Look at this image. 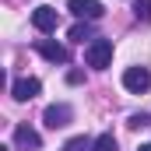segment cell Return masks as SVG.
<instances>
[{
    "instance_id": "2",
    "label": "cell",
    "mask_w": 151,
    "mask_h": 151,
    "mask_svg": "<svg viewBox=\"0 0 151 151\" xmlns=\"http://www.w3.org/2000/svg\"><path fill=\"white\" fill-rule=\"evenodd\" d=\"M123 88L134 91V95L148 91V88H151V70H148V67H127V70H123Z\"/></svg>"
},
{
    "instance_id": "5",
    "label": "cell",
    "mask_w": 151,
    "mask_h": 151,
    "mask_svg": "<svg viewBox=\"0 0 151 151\" xmlns=\"http://www.w3.org/2000/svg\"><path fill=\"white\" fill-rule=\"evenodd\" d=\"M70 119H74V109L63 106V102H60V106H46V113H42V123H46L49 130H60V127H67Z\"/></svg>"
},
{
    "instance_id": "8",
    "label": "cell",
    "mask_w": 151,
    "mask_h": 151,
    "mask_svg": "<svg viewBox=\"0 0 151 151\" xmlns=\"http://www.w3.org/2000/svg\"><path fill=\"white\" fill-rule=\"evenodd\" d=\"M35 49L46 56V60H49V63H67V60H70V53H67L60 42H53V39H39V42H35Z\"/></svg>"
},
{
    "instance_id": "6",
    "label": "cell",
    "mask_w": 151,
    "mask_h": 151,
    "mask_svg": "<svg viewBox=\"0 0 151 151\" xmlns=\"http://www.w3.org/2000/svg\"><path fill=\"white\" fill-rule=\"evenodd\" d=\"M39 91H42V84H39V77H18L14 84H11V95L18 99V102H32Z\"/></svg>"
},
{
    "instance_id": "9",
    "label": "cell",
    "mask_w": 151,
    "mask_h": 151,
    "mask_svg": "<svg viewBox=\"0 0 151 151\" xmlns=\"http://www.w3.org/2000/svg\"><path fill=\"white\" fill-rule=\"evenodd\" d=\"M91 144H95V141H88V137H70V141L63 144V151H91Z\"/></svg>"
},
{
    "instance_id": "13",
    "label": "cell",
    "mask_w": 151,
    "mask_h": 151,
    "mask_svg": "<svg viewBox=\"0 0 151 151\" xmlns=\"http://www.w3.org/2000/svg\"><path fill=\"white\" fill-rule=\"evenodd\" d=\"M130 127H148V116H144V113H134V116H130Z\"/></svg>"
},
{
    "instance_id": "1",
    "label": "cell",
    "mask_w": 151,
    "mask_h": 151,
    "mask_svg": "<svg viewBox=\"0 0 151 151\" xmlns=\"http://www.w3.org/2000/svg\"><path fill=\"white\" fill-rule=\"evenodd\" d=\"M84 63L95 67V70H106L113 63V39H91L88 49H84Z\"/></svg>"
},
{
    "instance_id": "4",
    "label": "cell",
    "mask_w": 151,
    "mask_h": 151,
    "mask_svg": "<svg viewBox=\"0 0 151 151\" xmlns=\"http://www.w3.org/2000/svg\"><path fill=\"white\" fill-rule=\"evenodd\" d=\"M32 25H35L39 32H56V25H60V11L56 7H49V4H42V7H35L32 11Z\"/></svg>"
},
{
    "instance_id": "15",
    "label": "cell",
    "mask_w": 151,
    "mask_h": 151,
    "mask_svg": "<svg viewBox=\"0 0 151 151\" xmlns=\"http://www.w3.org/2000/svg\"><path fill=\"white\" fill-rule=\"evenodd\" d=\"M137 151H151V144H141V148H137Z\"/></svg>"
},
{
    "instance_id": "7",
    "label": "cell",
    "mask_w": 151,
    "mask_h": 151,
    "mask_svg": "<svg viewBox=\"0 0 151 151\" xmlns=\"http://www.w3.org/2000/svg\"><path fill=\"white\" fill-rule=\"evenodd\" d=\"M14 144L21 151H39L42 148V137H39L28 123H18V127H14Z\"/></svg>"
},
{
    "instance_id": "14",
    "label": "cell",
    "mask_w": 151,
    "mask_h": 151,
    "mask_svg": "<svg viewBox=\"0 0 151 151\" xmlns=\"http://www.w3.org/2000/svg\"><path fill=\"white\" fill-rule=\"evenodd\" d=\"M67 81H70V84H81V81H84V74H81V70H70V74H67Z\"/></svg>"
},
{
    "instance_id": "3",
    "label": "cell",
    "mask_w": 151,
    "mask_h": 151,
    "mask_svg": "<svg viewBox=\"0 0 151 151\" xmlns=\"http://www.w3.org/2000/svg\"><path fill=\"white\" fill-rule=\"evenodd\" d=\"M67 11H70L74 18H84V21H99V18L106 14V7H102L99 0H67Z\"/></svg>"
},
{
    "instance_id": "12",
    "label": "cell",
    "mask_w": 151,
    "mask_h": 151,
    "mask_svg": "<svg viewBox=\"0 0 151 151\" xmlns=\"http://www.w3.org/2000/svg\"><path fill=\"white\" fill-rule=\"evenodd\" d=\"M134 14L141 21H151V0H134Z\"/></svg>"
},
{
    "instance_id": "10",
    "label": "cell",
    "mask_w": 151,
    "mask_h": 151,
    "mask_svg": "<svg viewBox=\"0 0 151 151\" xmlns=\"http://www.w3.org/2000/svg\"><path fill=\"white\" fill-rule=\"evenodd\" d=\"M70 39H74V42H84V39H91V25H88V21H84V25L77 21L74 28H70Z\"/></svg>"
},
{
    "instance_id": "11",
    "label": "cell",
    "mask_w": 151,
    "mask_h": 151,
    "mask_svg": "<svg viewBox=\"0 0 151 151\" xmlns=\"http://www.w3.org/2000/svg\"><path fill=\"white\" fill-rule=\"evenodd\" d=\"M91 151H116V137L113 134H102V137L91 144Z\"/></svg>"
}]
</instances>
